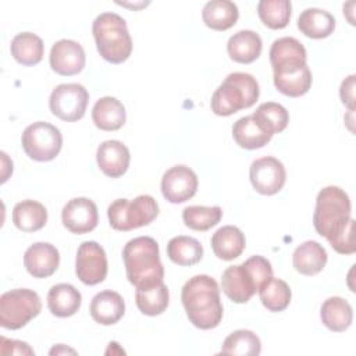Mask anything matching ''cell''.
Instances as JSON below:
<instances>
[{"instance_id":"2","label":"cell","mask_w":356,"mask_h":356,"mask_svg":"<svg viewBox=\"0 0 356 356\" xmlns=\"http://www.w3.org/2000/svg\"><path fill=\"white\" fill-rule=\"evenodd\" d=\"M122 260L127 278L135 288L147 286L164 278L159 243L150 236H138L128 241L122 249Z\"/></svg>"},{"instance_id":"13","label":"cell","mask_w":356,"mask_h":356,"mask_svg":"<svg viewBox=\"0 0 356 356\" xmlns=\"http://www.w3.org/2000/svg\"><path fill=\"white\" fill-rule=\"evenodd\" d=\"M197 175L186 165L168 168L161 178V193L170 203H184L195 196L197 191Z\"/></svg>"},{"instance_id":"7","label":"cell","mask_w":356,"mask_h":356,"mask_svg":"<svg viewBox=\"0 0 356 356\" xmlns=\"http://www.w3.org/2000/svg\"><path fill=\"white\" fill-rule=\"evenodd\" d=\"M42 310L39 295L26 288L11 289L0 296V325L7 330L25 327Z\"/></svg>"},{"instance_id":"33","label":"cell","mask_w":356,"mask_h":356,"mask_svg":"<svg viewBox=\"0 0 356 356\" xmlns=\"http://www.w3.org/2000/svg\"><path fill=\"white\" fill-rule=\"evenodd\" d=\"M259 296L267 310L277 313L289 306L292 292L285 281L273 277L259 288Z\"/></svg>"},{"instance_id":"34","label":"cell","mask_w":356,"mask_h":356,"mask_svg":"<svg viewBox=\"0 0 356 356\" xmlns=\"http://www.w3.org/2000/svg\"><path fill=\"white\" fill-rule=\"evenodd\" d=\"M261 352L259 337L250 330H236L222 342L220 353L238 356H257Z\"/></svg>"},{"instance_id":"1","label":"cell","mask_w":356,"mask_h":356,"mask_svg":"<svg viewBox=\"0 0 356 356\" xmlns=\"http://www.w3.org/2000/svg\"><path fill=\"white\" fill-rule=\"evenodd\" d=\"M181 300L189 321L200 330L216 328L222 320L220 288L214 278L199 274L182 286Z\"/></svg>"},{"instance_id":"10","label":"cell","mask_w":356,"mask_h":356,"mask_svg":"<svg viewBox=\"0 0 356 356\" xmlns=\"http://www.w3.org/2000/svg\"><path fill=\"white\" fill-rule=\"evenodd\" d=\"M274 86L289 97H299L309 92L312 86V71L302 58L284 60L273 65Z\"/></svg>"},{"instance_id":"35","label":"cell","mask_w":356,"mask_h":356,"mask_svg":"<svg viewBox=\"0 0 356 356\" xmlns=\"http://www.w3.org/2000/svg\"><path fill=\"white\" fill-rule=\"evenodd\" d=\"M289 0H261L257 4V14L261 22L271 29H282L291 19Z\"/></svg>"},{"instance_id":"37","label":"cell","mask_w":356,"mask_h":356,"mask_svg":"<svg viewBox=\"0 0 356 356\" xmlns=\"http://www.w3.org/2000/svg\"><path fill=\"white\" fill-rule=\"evenodd\" d=\"M253 115L274 135L282 132L288 122H289V114L286 108L275 102H266L261 103Z\"/></svg>"},{"instance_id":"23","label":"cell","mask_w":356,"mask_h":356,"mask_svg":"<svg viewBox=\"0 0 356 356\" xmlns=\"http://www.w3.org/2000/svg\"><path fill=\"white\" fill-rule=\"evenodd\" d=\"M246 246V239L242 231L234 225L218 228L211 236V249L221 260H234L242 254Z\"/></svg>"},{"instance_id":"19","label":"cell","mask_w":356,"mask_h":356,"mask_svg":"<svg viewBox=\"0 0 356 356\" xmlns=\"http://www.w3.org/2000/svg\"><path fill=\"white\" fill-rule=\"evenodd\" d=\"M90 316L102 325L118 323L125 313V302L118 292L106 289L96 293L90 302Z\"/></svg>"},{"instance_id":"31","label":"cell","mask_w":356,"mask_h":356,"mask_svg":"<svg viewBox=\"0 0 356 356\" xmlns=\"http://www.w3.org/2000/svg\"><path fill=\"white\" fill-rule=\"evenodd\" d=\"M135 302L140 313L146 316H159L164 313L168 306V288L163 281L136 288Z\"/></svg>"},{"instance_id":"40","label":"cell","mask_w":356,"mask_h":356,"mask_svg":"<svg viewBox=\"0 0 356 356\" xmlns=\"http://www.w3.org/2000/svg\"><path fill=\"white\" fill-rule=\"evenodd\" d=\"M242 264L245 266V268L249 271V274L254 280L257 288H260L264 282H267L270 278H273L271 263L263 256L254 254V256L246 259Z\"/></svg>"},{"instance_id":"3","label":"cell","mask_w":356,"mask_h":356,"mask_svg":"<svg viewBox=\"0 0 356 356\" xmlns=\"http://www.w3.org/2000/svg\"><path fill=\"white\" fill-rule=\"evenodd\" d=\"M99 54L111 64H121L132 53V39L127 22L115 13H102L92 25Z\"/></svg>"},{"instance_id":"27","label":"cell","mask_w":356,"mask_h":356,"mask_svg":"<svg viewBox=\"0 0 356 356\" xmlns=\"http://www.w3.org/2000/svg\"><path fill=\"white\" fill-rule=\"evenodd\" d=\"M335 18L321 8H306L298 18L299 31L312 39H323L330 36L335 29Z\"/></svg>"},{"instance_id":"14","label":"cell","mask_w":356,"mask_h":356,"mask_svg":"<svg viewBox=\"0 0 356 356\" xmlns=\"http://www.w3.org/2000/svg\"><path fill=\"white\" fill-rule=\"evenodd\" d=\"M61 221L72 234L81 235L90 232L99 222L97 206L88 197H74L63 207Z\"/></svg>"},{"instance_id":"21","label":"cell","mask_w":356,"mask_h":356,"mask_svg":"<svg viewBox=\"0 0 356 356\" xmlns=\"http://www.w3.org/2000/svg\"><path fill=\"white\" fill-rule=\"evenodd\" d=\"M261 38L249 29L234 33L227 43L229 58L241 64H250L256 61L261 53Z\"/></svg>"},{"instance_id":"41","label":"cell","mask_w":356,"mask_h":356,"mask_svg":"<svg viewBox=\"0 0 356 356\" xmlns=\"http://www.w3.org/2000/svg\"><path fill=\"white\" fill-rule=\"evenodd\" d=\"M0 352L1 355H33V349L22 341L7 339L0 337Z\"/></svg>"},{"instance_id":"16","label":"cell","mask_w":356,"mask_h":356,"mask_svg":"<svg viewBox=\"0 0 356 356\" xmlns=\"http://www.w3.org/2000/svg\"><path fill=\"white\" fill-rule=\"evenodd\" d=\"M60 264V253L49 242L31 245L24 254V266L33 278H47L56 273Z\"/></svg>"},{"instance_id":"43","label":"cell","mask_w":356,"mask_h":356,"mask_svg":"<svg viewBox=\"0 0 356 356\" xmlns=\"http://www.w3.org/2000/svg\"><path fill=\"white\" fill-rule=\"evenodd\" d=\"M60 353H72V355H75L76 352H75L74 349L65 348L64 345H58V346H54V348L50 350V355H60Z\"/></svg>"},{"instance_id":"15","label":"cell","mask_w":356,"mask_h":356,"mask_svg":"<svg viewBox=\"0 0 356 356\" xmlns=\"http://www.w3.org/2000/svg\"><path fill=\"white\" fill-rule=\"evenodd\" d=\"M51 70L63 76H72L79 74L85 67V50L83 47L71 39L57 40L49 56Z\"/></svg>"},{"instance_id":"39","label":"cell","mask_w":356,"mask_h":356,"mask_svg":"<svg viewBox=\"0 0 356 356\" xmlns=\"http://www.w3.org/2000/svg\"><path fill=\"white\" fill-rule=\"evenodd\" d=\"M353 231H355V220L350 217L349 221L343 225L342 229H339L335 235H332L328 242L331 248L341 254H352L356 252V245H355V238H353Z\"/></svg>"},{"instance_id":"9","label":"cell","mask_w":356,"mask_h":356,"mask_svg":"<svg viewBox=\"0 0 356 356\" xmlns=\"http://www.w3.org/2000/svg\"><path fill=\"white\" fill-rule=\"evenodd\" d=\"M88 100L89 93L81 83H61L51 90L49 107L57 118L74 122L85 115Z\"/></svg>"},{"instance_id":"32","label":"cell","mask_w":356,"mask_h":356,"mask_svg":"<svg viewBox=\"0 0 356 356\" xmlns=\"http://www.w3.org/2000/svg\"><path fill=\"white\" fill-rule=\"evenodd\" d=\"M167 256L178 266H193L203 257V246L192 236L178 235L167 243Z\"/></svg>"},{"instance_id":"11","label":"cell","mask_w":356,"mask_h":356,"mask_svg":"<svg viewBox=\"0 0 356 356\" xmlns=\"http://www.w3.org/2000/svg\"><path fill=\"white\" fill-rule=\"evenodd\" d=\"M249 178L256 192L260 195L271 196L284 188L286 181V171L278 159L273 156H264L250 164Z\"/></svg>"},{"instance_id":"36","label":"cell","mask_w":356,"mask_h":356,"mask_svg":"<svg viewBox=\"0 0 356 356\" xmlns=\"http://www.w3.org/2000/svg\"><path fill=\"white\" fill-rule=\"evenodd\" d=\"M222 217L220 206H188L182 211L185 225L193 231H207L217 225Z\"/></svg>"},{"instance_id":"26","label":"cell","mask_w":356,"mask_h":356,"mask_svg":"<svg viewBox=\"0 0 356 356\" xmlns=\"http://www.w3.org/2000/svg\"><path fill=\"white\" fill-rule=\"evenodd\" d=\"M202 18L209 28L214 31H227L236 24L239 10L234 1L211 0L204 4Z\"/></svg>"},{"instance_id":"12","label":"cell","mask_w":356,"mask_h":356,"mask_svg":"<svg viewBox=\"0 0 356 356\" xmlns=\"http://www.w3.org/2000/svg\"><path fill=\"white\" fill-rule=\"evenodd\" d=\"M76 277L85 285H96L107 275V257L104 249L95 241L81 243L75 260Z\"/></svg>"},{"instance_id":"4","label":"cell","mask_w":356,"mask_h":356,"mask_svg":"<svg viewBox=\"0 0 356 356\" xmlns=\"http://www.w3.org/2000/svg\"><path fill=\"white\" fill-rule=\"evenodd\" d=\"M259 83L246 72H231L211 96V111L221 117L252 107L259 99Z\"/></svg>"},{"instance_id":"24","label":"cell","mask_w":356,"mask_h":356,"mask_svg":"<svg viewBox=\"0 0 356 356\" xmlns=\"http://www.w3.org/2000/svg\"><path fill=\"white\" fill-rule=\"evenodd\" d=\"M82 303L81 292L71 284L53 285L47 293V307L56 317L74 316Z\"/></svg>"},{"instance_id":"17","label":"cell","mask_w":356,"mask_h":356,"mask_svg":"<svg viewBox=\"0 0 356 356\" xmlns=\"http://www.w3.org/2000/svg\"><path fill=\"white\" fill-rule=\"evenodd\" d=\"M222 292L235 303H246L259 291L254 280L243 264L229 266L221 277Z\"/></svg>"},{"instance_id":"5","label":"cell","mask_w":356,"mask_h":356,"mask_svg":"<svg viewBox=\"0 0 356 356\" xmlns=\"http://www.w3.org/2000/svg\"><path fill=\"white\" fill-rule=\"evenodd\" d=\"M350 218V199L338 186L323 188L316 199L313 225L327 241L335 235Z\"/></svg>"},{"instance_id":"6","label":"cell","mask_w":356,"mask_h":356,"mask_svg":"<svg viewBox=\"0 0 356 356\" xmlns=\"http://www.w3.org/2000/svg\"><path fill=\"white\" fill-rule=\"evenodd\" d=\"M159 216V204L150 195H139L134 200L115 199L107 207L111 228L131 231L149 225Z\"/></svg>"},{"instance_id":"8","label":"cell","mask_w":356,"mask_h":356,"mask_svg":"<svg viewBox=\"0 0 356 356\" xmlns=\"http://www.w3.org/2000/svg\"><path fill=\"white\" fill-rule=\"evenodd\" d=\"M21 145L29 159L35 161H51L63 147V135L57 127L38 121L24 129Z\"/></svg>"},{"instance_id":"28","label":"cell","mask_w":356,"mask_h":356,"mask_svg":"<svg viewBox=\"0 0 356 356\" xmlns=\"http://www.w3.org/2000/svg\"><path fill=\"white\" fill-rule=\"evenodd\" d=\"M320 318L328 330L334 332H342L350 327L353 320V310L349 302L343 298L331 296L321 305Z\"/></svg>"},{"instance_id":"38","label":"cell","mask_w":356,"mask_h":356,"mask_svg":"<svg viewBox=\"0 0 356 356\" xmlns=\"http://www.w3.org/2000/svg\"><path fill=\"white\" fill-rule=\"evenodd\" d=\"M291 58H302L306 60V49L305 46L295 38L284 36L275 39L270 49V63L271 65Z\"/></svg>"},{"instance_id":"25","label":"cell","mask_w":356,"mask_h":356,"mask_svg":"<svg viewBox=\"0 0 356 356\" xmlns=\"http://www.w3.org/2000/svg\"><path fill=\"white\" fill-rule=\"evenodd\" d=\"M328 256L325 249L316 241H306L300 243L292 256L293 267L303 275H316L327 264Z\"/></svg>"},{"instance_id":"29","label":"cell","mask_w":356,"mask_h":356,"mask_svg":"<svg viewBox=\"0 0 356 356\" xmlns=\"http://www.w3.org/2000/svg\"><path fill=\"white\" fill-rule=\"evenodd\" d=\"M13 222L22 232L39 231L47 222V210L36 200H22L13 209Z\"/></svg>"},{"instance_id":"20","label":"cell","mask_w":356,"mask_h":356,"mask_svg":"<svg viewBox=\"0 0 356 356\" xmlns=\"http://www.w3.org/2000/svg\"><path fill=\"white\" fill-rule=\"evenodd\" d=\"M232 136L238 146L254 150L266 146L271 140L273 134L252 114L239 118L234 124Z\"/></svg>"},{"instance_id":"30","label":"cell","mask_w":356,"mask_h":356,"mask_svg":"<svg viewBox=\"0 0 356 356\" xmlns=\"http://www.w3.org/2000/svg\"><path fill=\"white\" fill-rule=\"evenodd\" d=\"M10 50L17 63L29 67L42 61L44 44L38 35L32 32H21L13 38Z\"/></svg>"},{"instance_id":"42","label":"cell","mask_w":356,"mask_h":356,"mask_svg":"<svg viewBox=\"0 0 356 356\" xmlns=\"http://www.w3.org/2000/svg\"><path fill=\"white\" fill-rule=\"evenodd\" d=\"M355 75H349L348 78H345L341 83V89H339V95H341V100L342 103L349 108V111L355 110Z\"/></svg>"},{"instance_id":"22","label":"cell","mask_w":356,"mask_h":356,"mask_svg":"<svg viewBox=\"0 0 356 356\" xmlns=\"http://www.w3.org/2000/svg\"><path fill=\"white\" fill-rule=\"evenodd\" d=\"M92 120L102 131H117L127 120L124 104L111 96L100 97L92 108Z\"/></svg>"},{"instance_id":"18","label":"cell","mask_w":356,"mask_h":356,"mask_svg":"<svg viewBox=\"0 0 356 356\" xmlns=\"http://www.w3.org/2000/svg\"><path fill=\"white\" fill-rule=\"evenodd\" d=\"M131 154L128 147L120 140H106L96 152V161L102 172L110 178H120L129 167Z\"/></svg>"}]
</instances>
